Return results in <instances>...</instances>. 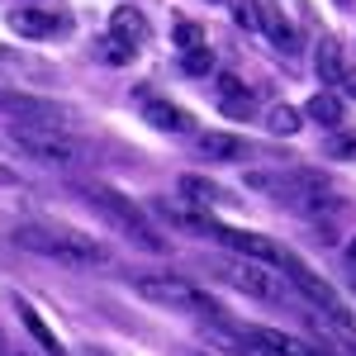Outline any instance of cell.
Returning <instances> with one entry per match:
<instances>
[{
	"instance_id": "cell-1",
	"label": "cell",
	"mask_w": 356,
	"mask_h": 356,
	"mask_svg": "<svg viewBox=\"0 0 356 356\" xmlns=\"http://www.w3.org/2000/svg\"><path fill=\"white\" fill-rule=\"evenodd\" d=\"M10 238L24 252L53 257L62 266H100V261H110L105 243H95L90 233H76V228H62V223H15Z\"/></svg>"
},
{
	"instance_id": "cell-2",
	"label": "cell",
	"mask_w": 356,
	"mask_h": 356,
	"mask_svg": "<svg viewBox=\"0 0 356 356\" xmlns=\"http://www.w3.org/2000/svg\"><path fill=\"white\" fill-rule=\"evenodd\" d=\"M134 290L143 295L147 304L157 309H176V314H204V318H223V304L214 295H204V285H195L186 275H171V271H157V275H138Z\"/></svg>"
},
{
	"instance_id": "cell-3",
	"label": "cell",
	"mask_w": 356,
	"mask_h": 356,
	"mask_svg": "<svg viewBox=\"0 0 356 356\" xmlns=\"http://www.w3.org/2000/svg\"><path fill=\"white\" fill-rule=\"evenodd\" d=\"M81 195H86V204H95V209H100V214H105V219H110L124 238H134L143 252H166V238L152 228V223H147V214L138 209L129 195L110 191V186H95V181H90V186H81Z\"/></svg>"
},
{
	"instance_id": "cell-4",
	"label": "cell",
	"mask_w": 356,
	"mask_h": 356,
	"mask_svg": "<svg viewBox=\"0 0 356 356\" xmlns=\"http://www.w3.org/2000/svg\"><path fill=\"white\" fill-rule=\"evenodd\" d=\"M280 266H285L290 285L300 290L304 300H309V304H318V314H314L318 323H328V328H347V323H356V314L347 309V304H342V295L332 290L323 275H314V271H309V266H304L295 252H285V257H280Z\"/></svg>"
},
{
	"instance_id": "cell-5",
	"label": "cell",
	"mask_w": 356,
	"mask_h": 356,
	"mask_svg": "<svg viewBox=\"0 0 356 356\" xmlns=\"http://www.w3.org/2000/svg\"><path fill=\"white\" fill-rule=\"evenodd\" d=\"M0 143H5V147H15L19 157L43 162V166H72L76 157H81L76 138L53 134V129H19V124H10V129L0 134Z\"/></svg>"
},
{
	"instance_id": "cell-6",
	"label": "cell",
	"mask_w": 356,
	"mask_h": 356,
	"mask_svg": "<svg viewBox=\"0 0 356 356\" xmlns=\"http://www.w3.org/2000/svg\"><path fill=\"white\" fill-rule=\"evenodd\" d=\"M0 110L10 114L19 129H53V134H67L76 124V110L62 105V100H43V95H24V90H5L0 95Z\"/></svg>"
},
{
	"instance_id": "cell-7",
	"label": "cell",
	"mask_w": 356,
	"mask_h": 356,
	"mask_svg": "<svg viewBox=\"0 0 356 356\" xmlns=\"http://www.w3.org/2000/svg\"><path fill=\"white\" fill-rule=\"evenodd\" d=\"M209 271L219 275L223 285H233V290H243V295H252V300H280V285H275L271 271H261L257 261H214Z\"/></svg>"
},
{
	"instance_id": "cell-8",
	"label": "cell",
	"mask_w": 356,
	"mask_h": 356,
	"mask_svg": "<svg viewBox=\"0 0 356 356\" xmlns=\"http://www.w3.org/2000/svg\"><path fill=\"white\" fill-rule=\"evenodd\" d=\"M5 19H10V29H15L19 38H53V33L67 29V19L53 15V10H43V5H15Z\"/></svg>"
},
{
	"instance_id": "cell-9",
	"label": "cell",
	"mask_w": 356,
	"mask_h": 356,
	"mask_svg": "<svg viewBox=\"0 0 356 356\" xmlns=\"http://www.w3.org/2000/svg\"><path fill=\"white\" fill-rule=\"evenodd\" d=\"M257 5V24L266 29V38H271L275 48H285V53H295L300 48V33H295V24L275 10V5H266V0H252Z\"/></svg>"
},
{
	"instance_id": "cell-10",
	"label": "cell",
	"mask_w": 356,
	"mask_h": 356,
	"mask_svg": "<svg viewBox=\"0 0 356 356\" xmlns=\"http://www.w3.org/2000/svg\"><path fill=\"white\" fill-rule=\"evenodd\" d=\"M266 347H271L275 356H332V347H314V342H304V337H290V332H280V328H252Z\"/></svg>"
},
{
	"instance_id": "cell-11",
	"label": "cell",
	"mask_w": 356,
	"mask_h": 356,
	"mask_svg": "<svg viewBox=\"0 0 356 356\" xmlns=\"http://www.w3.org/2000/svg\"><path fill=\"white\" fill-rule=\"evenodd\" d=\"M143 119L152 129H162V134H191V114L181 110V105H171V100H147L143 105Z\"/></svg>"
},
{
	"instance_id": "cell-12",
	"label": "cell",
	"mask_w": 356,
	"mask_h": 356,
	"mask_svg": "<svg viewBox=\"0 0 356 356\" xmlns=\"http://www.w3.org/2000/svg\"><path fill=\"white\" fill-rule=\"evenodd\" d=\"M219 110L228 114V119H252L257 100H252V90H247L238 76H219Z\"/></svg>"
},
{
	"instance_id": "cell-13",
	"label": "cell",
	"mask_w": 356,
	"mask_h": 356,
	"mask_svg": "<svg viewBox=\"0 0 356 356\" xmlns=\"http://www.w3.org/2000/svg\"><path fill=\"white\" fill-rule=\"evenodd\" d=\"M200 157H209V162H243L247 143L238 134H200Z\"/></svg>"
},
{
	"instance_id": "cell-14",
	"label": "cell",
	"mask_w": 356,
	"mask_h": 356,
	"mask_svg": "<svg viewBox=\"0 0 356 356\" xmlns=\"http://www.w3.org/2000/svg\"><path fill=\"white\" fill-rule=\"evenodd\" d=\"M110 38H119V43H143L147 38V19H143V10H134V5H119L110 15Z\"/></svg>"
},
{
	"instance_id": "cell-15",
	"label": "cell",
	"mask_w": 356,
	"mask_h": 356,
	"mask_svg": "<svg viewBox=\"0 0 356 356\" xmlns=\"http://www.w3.org/2000/svg\"><path fill=\"white\" fill-rule=\"evenodd\" d=\"M314 67H318V81L323 86H337L347 62H342V43L337 38H318V53H314Z\"/></svg>"
},
{
	"instance_id": "cell-16",
	"label": "cell",
	"mask_w": 356,
	"mask_h": 356,
	"mask_svg": "<svg viewBox=\"0 0 356 356\" xmlns=\"http://www.w3.org/2000/svg\"><path fill=\"white\" fill-rule=\"evenodd\" d=\"M176 186H181V195H186V200H195V204H204V209H219L223 200H228V191H223V186H214V181H204V176H195V171H186V176H181Z\"/></svg>"
},
{
	"instance_id": "cell-17",
	"label": "cell",
	"mask_w": 356,
	"mask_h": 356,
	"mask_svg": "<svg viewBox=\"0 0 356 356\" xmlns=\"http://www.w3.org/2000/svg\"><path fill=\"white\" fill-rule=\"evenodd\" d=\"M15 309H19V323H24V328L33 332V342H38V347H43V352H48V356H67V347H62V342H57V332L48 328V323H43V318H38V309H29L24 300H15Z\"/></svg>"
},
{
	"instance_id": "cell-18",
	"label": "cell",
	"mask_w": 356,
	"mask_h": 356,
	"mask_svg": "<svg viewBox=\"0 0 356 356\" xmlns=\"http://www.w3.org/2000/svg\"><path fill=\"white\" fill-rule=\"evenodd\" d=\"M309 119H314V124H318V129H342V100H337V95H332V90H318V95H314V100H309Z\"/></svg>"
},
{
	"instance_id": "cell-19",
	"label": "cell",
	"mask_w": 356,
	"mask_h": 356,
	"mask_svg": "<svg viewBox=\"0 0 356 356\" xmlns=\"http://www.w3.org/2000/svg\"><path fill=\"white\" fill-rule=\"evenodd\" d=\"M219 342H228V352H233V356H275L252 328H228V332H219Z\"/></svg>"
},
{
	"instance_id": "cell-20",
	"label": "cell",
	"mask_w": 356,
	"mask_h": 356,
	"mask_svg": "<svg viewBox=\"0 0 356 356\" xmlns=\"http://www.w3.org/2000/svg\"><path fill=\"white\" fill-rule=\"evenodd\" d=\"M266 129L280 138H295L304 129V114L295 110V105H271V114H266Z\"/></svg>"
},
{
	"instance_id": "cell-21",
	"label": "cell",
	"mask_w": 356,
	"mask_h": 356,
	"mask_svg": "<svg viewBox=\"0 0 356 356\" xmlns=\"http://www.w3.org/2000/svg\"><path fill=\"white\" fill-rule=\"evenodd\" d=\"M95 53H100V62H114V67L134 62V48H129V43H119V38H95Z\"/></svg>"
},
{
	"instance_id": "cell-22",
	"label": "cell",
	"mask_w": 356,
	"mask_h": 356,
	"mask_svg": "<svg viewBox=\"0 0 356 356\" xmlns=\"http://www.w3.org/2000/svg\"><path fill=\"white\" fill-rule=\"evenodd\" d=\"M181 67H186V76H209L214 72V53L209 48H191V53L181 57Z\"/></svg>"
},
{
	"instance_id": "cell-23",
	"label": "cell",
	"mask_w": 356,
	"mask_h": 356,
	"mask_svg": "<svg viewBox=\"0 0 356 356\" xmlns=\"http://www.w3.org/2000/svg\"><path fill=\"white\" fill-rule=\"evenodd\" d=\"M314 328H323L332 337V342H337V347H342V352L347 356H356V323H347V328H328V323H318V318H314Z\"/></svg>"
},
{
	"instance_id": "cell-24",
	"label": "cell",
	"mask_w": 356,
	"mask_h": 356,
	"mask_svg": "<svg viewBox=\"0 0 356 356\" xmlns=\"http://www.w3.org/2000/svg\"><path fill=\"white\" fill-rule=\"evenodd\" d=\"M176 43H181L186 53H191V48H204V29L191 24V19H181V24H176Z\"/></svg>"
},
{
	"instance_id": "cell-25",
	"label": "cell",
	"mask_w": 356,
	"mask_h": 356,
	"mask_svg": "<svg viewBox=\"0 0 356 356\" xmlns=\"http://www.w3.org/2000/svg\"><path fill=\"white\" fill-rule=\"evenodd\" d=\"M328 157H356V138L352 134H337L328 143Z\"/></svg>"
},
{
	"instance_id": "cell-26",
	"label": "cell",
	"mask_w": 356,
	"mask_h": 356,
	"mask_svg": "<svg viewBox=\"0 0 356 356\" xmlns=\"http://www.w3.org/2000/svg\"><path fill=\"white\" fill-rule=\"evenodd\" d=\"M233 19H238V24H243V29H257V10H252V0L233 10Z\"/></svg>"
},
{
	"instance_id": "cell-27",
	"label": "cell",
	"mask_w": 356,
	"mask_h": 356,
	"mask_svg": "<svg viewBox=\"0 0 356 356\" xmlns=\"http://www.w3.org/2000/svg\"><path fill=\"white\" fill-rule=\"evenodd\" d=\"M337 86H342V90L356 100V67H352V72H342V81H337Z\"/></svg>"
},
{
	"instance_id": "cell-28",
	"label": "cell",
	"mask_w": 356,
	"mask_h": 356,
	"mask_svg": "<svg viewBox=\"0 0 356 356\" xmlns=\"http://www.w3.org/2000/svg\"><path fill=\"white\" fill-rule=\"evenodd\" d=\"M0 186H15V171L10 166H0Z\"/></svg>"
},
{
	"instance_id": "cell-29",
	"label": "cell",
	"mask_w": 356,
	"mask_h": 356,
	"mask_svg": "<svg viewBox=\"0 0 356 356\" xmlns=\"http://www.w3.org/2000/svg\"><path fill=\"white\" fill-rule=\"evenodd\" d=\"M81 356H114V352H110V347H86Z\"/></svg>"
},
{
	"instance_id": "cell-30",
	"label": "cell",
	"mask_w": 356,
	"mask_h": 356,
	"mask_svg": "<svg viewBox=\"0 0 356 356\" xmlns=\"http://www.w3.org/2000/svg\"><path fill=\"white\" fill-rule=\"evenodd\" d=\"M347 257H352V266H356V243H352V247H347Z\"/></svg>"
},
{
	"instance_id": "cell-31",
	"label": "cell",
	"mask_w": 356,
	"mask_h": 356,
	"mask_svg": "<svg viewBox=\"0 0 356 356\" xmlns=\"http://www.w3.org/2000/svg\"><path fill=\"white\" fill-rule=\"evenodd\" d=\"M0 356H19V352H5V347H0Z\"/></svg>"
},
{
	"instance_id": "cell-32",
	"label": "cell",
	"mask_w": 356,
	"mask_h": 356,
	"mask_svg": "<svg viewBox=\"0 0 356 356\" xmlns=\"http://www.w3.org/2000/svg\"><path fill=\"white\" fill-rule=\"evenodd\" d=\"M209 5H223V0H209Z\"/></svg>"
},
{
	"instance_id": "cell-33",
	"label": "cell",
	"mask_w": 356,
	"mask_h": 356,
	"mask_svg": "<svg viewBox=\"0 0 356 356\" xmlns=\"http://www.w3.org/2000/svg\"><path fill=\"white\" fill-rule=\"evenodd\" d=\"M0 57H5V48H0Z\"/></svg>"
}]
</instances>
